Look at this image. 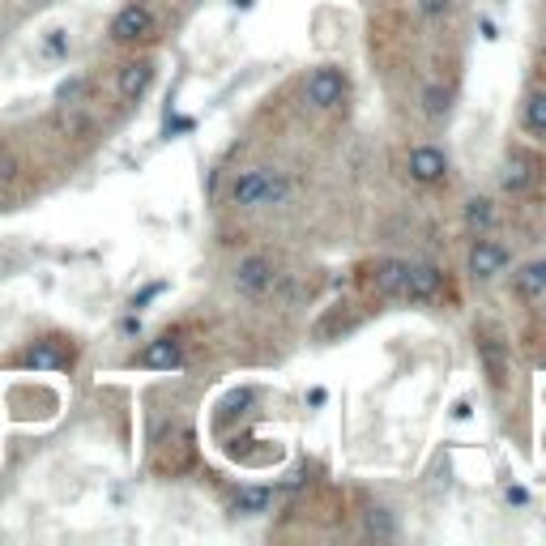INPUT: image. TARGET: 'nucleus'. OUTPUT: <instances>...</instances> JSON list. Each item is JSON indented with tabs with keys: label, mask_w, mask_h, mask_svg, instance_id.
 I'll use <instances>...</instances> for the list:
<instances>
[{
	"label": "nucleus",
	"mask_w": 546,
	"mask_h": 546,
	"mask_svg": "<svg viewBox=\"0 0 546 546\" xmlns=\"http://www.w3.org/2000/svg\"><path fill=\"white\" fill-rule=\"evenodd\" d=\"M286 180L273 171H244L239 180L231 184V201L244 205V210H256V205H282L286 201Z\"/></svg>",
	"instance_id": "1"
},
{
	"label": "nucleus",
	"mask_w": 546,
	"mask_h": 546,
	"mask_svg": "<svg viewBox=\"0 0 546 546\" xmlns=\"http://www.w3.org/2000/svg\"><path fill=\"white\" fill-rule=\"evenodd\" d=\"M154 30H158V22H154V13L146 5H124L116 18H111L107 35H111V43H120V47H137V43H150Z\"/></svg>",
	"instance_id": "2"
},
{
	"label": "nucleus",
	"mask_w": 546,
	"mask_h": 546,
	"mask_svg": "<svg viewBox=\"0 0 546 546\" xmlns=\"http://www.w3.org/2000/svg\"><path fill=\"white\" fill-rule=\"evenodd\" d=\"M13 363L35 367V372H64V367H73V346L64 337H39V342H30V350L13 355Z\"/></svg>",
	"instance_id": "3"
},
{
	"label": "nucleus",
	"mask_w": 546,
	"mask_h": 546,
	"mask_svg": "<svg viewBox=\"0 0 546 546\" xmlns=\"http://www.w3.org/2000/svg\"><path fill=\"white\" fill-rule=\"evenodd\" d=\"M346 94V77L342 69H333V64H320V69H312L308 77V103L312 107H337Z\"/></svg>",
	"instance_id": "4"
},
{
	"label": "nucleus",
	"mask_w": 546,
	"mask_h": 546,
	"mask_svg": "<svg viewBox=\"0 0 546 546\" xmlns=\"http://www.w3.org/2000/svg\"><path fill=\"white\" fill-rule=\"evenodd\" d=\"M141 367H150V372H171V367H180L184 363V342L175 333H163V337H154V342L137 355Z\"/></svg>",
	"instance_id": "5"
},
{
	"label": "nucleus",
	"mask_w": 546,
	"mask_h": 546,
	"mask_svg": "<svg viewBox=\"0 0 546 546\" xmlns=\"http://www.w3.org/2000/svg\"><path fill=\"white\" fill-rule=\"evenodd\" d=\"M440 286H444V273L436 265H410L406 269V282H401V299L427 303V299L440 295Z\"/></svg>",
	"instance_id": "6"
},
{
	"label": "nucleus",
	"mask_w": 546,
	"mask_h": 546,
	"mask_svg": "<svg viewBox=\"0 0 546 546\" xmlns=\"http://www.w3.org/2000/svg\"><path fill=\"white\" fill-rule=\"evenodd\" d=\"M150 82H154V60H128L124 69H120V77H116V90H120V99H128V103H137L141 94L150 90Z\"/></svg>",
	"instance_id": "7"
},
{
	"label": "nucleus",
	"mask_w": 546,
	"mask_h": 546,
	"mask_svg": "<svg viewBox=\"0 0 546 546\" xmlns=\"http://www.w3.org/2000/svg\"><path fill=\"white\" fill-rule=\"evenodd\" d=\"M269 282H273V265L265 261V256H248V261H239L235 286H239L244 295H265Z\"/></svg>",
	"instance_id": "8"
},
{
	"label": "nucleus",
	"mask_w": 546,
	"mask_h": 546,
	"mask_svg": "<svg viewBox=\"0 0 546 546\" xmlns=\"http://www.w3.org/2000/svg\"><path fill=\"white\" fill-rule=\"evenodd\" d=\"M444 171H448V158H444L436 146H414V150H410V175H414L419 184L444 180Z\"/></svg>",
	"instance_id": "9"
},
{
	"label": "nucleus",
	"mask_w": 546,
	"mask_h": 546,
	"mask_svg": "<svg viewBox=\"0 0 546 546\" xmlns=\"http://www.w3.org/2000/svg\"><path fill=\"white\" fill-rule=\"evenodd\" d=\"M504 265H508V248H500V244H491V239H478L474 244V252H470V273L474 278H495V273H504Z\"/></svg>",
	"instance_id": "10"
},
{
	"label": "nucleus",
	"mask_w": 546,
	"mask_h": 546,
	"mask_svg": "<svg viewBox=\"0 0 546 546\" xmlns=\"http://www.w3.org/2000/svg\"><path fill=\"white\" fill-rule=\"evenodd\" d=\"M406 261H380L376 273H372V286H376V295H401V282H406Z\"/></svg>",
	"instance_id": "11"
},
{
	"label": "nucleus",
	"mask_w": 546,
	"mask_h": 546,
	"mask_svg": "<svg viewBox=\"0 0 546 546\" xmlns=\"http://www.w3.org/2000/svg\"><path fill=\"white\" fill-rule=\"evenodd\" d=\"M529 184H534V163L517 150V154H508V163H504V188L508 192H525Z\"/></svg>",
	"instance_id": "12"
},
{
	"label": "nucleus",
	"mask_w": 546,
	"mask_h": 546,
	"mask_svg": "<svg viewBox=\"0 0 546 546\" xmlns=\"http://www.w3.org/2000/svg\"><path fill=\"white\" fill-rule=\"evenodd\" d=\"M273 495L265 487H239L235 491V512L239 517H261V512H269Z\"/></svg>",
	"instance_id": "13"
},
{
	"label": "nucleus",
	"mask_w": 546,
	"mask_h": 546,
	"mask_svg": "<svg viewBox=\"0 0 546 546\" xmlns=\"http://www.w3.org/2000/svg\"><path fill=\"white\" fill-rule=\"evenodd\" d=\"M517 291L525 299H542L546 295V261H529L521 273H517Z\"/></svg>",
	"instance_id": "14"
},
{
	"label": "nucleus",
	"mask_w": 546,
	"mask_h": 546,
	"mask_svg": "<svg viewBox=\"0 0 546 546\" xmlns=\"http://www.w3.org/2000/svg\"><path fill=\"white\" fill-rule=\"evenodd\" d=\"M525 128L534 137H546V94H534V99L525 103Z\"/></svg>",
	"instance_id": "15"
},
{
	"label": "nucleus",
	"mask_w": 546,
	"mask_h": 546,
	"mask_svg": "<svg viewBox=\"0 0 546 546\" xmlns=\"http://www.w3.org/2000/svg\"><path fill=\"white\" fill-rule=\"evenodd\" d=\"M465 227H470V231H487L491 227V201L487 197H474L470 205H465Z\"/></svg>",
	"instance_id": "16"
},
{
	"label": "nucleus",
	"mask_w": 546,
	"mask_h": 546,
	"mask_svg": "<svg viewBox=\"0 0 546 546\" xmlns=\"http://www.w3.org/2000/svg\"><path fill=\"white\" fill-rule=\"evenodd\" d=\"M423 103H427V116H444V111H448V90H440V86H427Z\"/></svg>",
	"instance_id": "17"
},
{
	"label": "nucleus",
	"mask_w": 546,
	"mask_h": 546,
	"mask_svg": "<svg viewBox=\"0 0 546 546\" xmlns=\"http://www.w3.org/2000/svg\"><path fill=\"white\" fill-rule=\"evenodd\" d=\"M163 291H167V282H150V286H141V291L133 295V303H128V308L141 312V308H146V303H154V299L163 295Z\"/></svg>",
	"instance_id": "18"
},
{
	"label": "nucleus",
	"mask_w": 546,
	"mask_h": 546,
	"mask_svg": "<svg viewBox=\"0 0 546 546\" xmlns=\"http://www.w3.org/2000/svg\"><path fill=\"white\" fill-rule=\"evenodd\" d=\"M43 56H64V30H52V35H47V43H43Z\"/></svg>",
	"instance_id": "19"
},
{
	"label": "nucleus",
	"mask_w": 546,
	"mask_h": 546,
	"mask_svg": "<svg viewBox=\"0 0 546 546\" xmlns=\"http://www.w3.org/2000/svg\"><path fill=\"white\" fill-rule=\"evenodd\" d=\"M372 529H380V534H393V521L384 517V508H376V512H372Z\"/></svg>",
	"instance_id": "20"
},
{
	"label": "nucleus",
	"mask_w": 546,
	"mask_h": 546,
	"mask_svg": "<svg viewBox=\"0 0 546 546\" xmlns=\"http://www.w3.org/2000/svg\"><path fill=\"white\" fill-rule=\"evenodd\" d=\"M508 504H529V491L525 487H508Z\"/></svg>",
	"instance_id": "21"
},
{
	"label": "nucleus",
	"mask_w": 546,
	"mask_h": 546,
	"mask_svg": "<svg viewBox=\"0 0 546 546\" xmlns=\"http://www.w3.org/2000/svg\"><path fill=\"white\" fill-rule=\"evenodd\" d=\"M444 9H448V0H423V13H431V18L444 13Z\"/></svg>",
	"instance_id": "22"
},
{
	"label": "nucleus",
	"mask_w": 546,
	"mask_h": 546,
	"mask_svg": "<svg viewBox=\"0 0 546 546\" xmlns=\"http://www.w3.org/2000/svg\"><path fill=\"white\" fill-rule=\"evenodd\" d=\"M453 419H470V401H457V406H453Z\"/></svg>",
	"instance_id": "23"
},
{
	"label": "nucleus",
	"mask_w": 546,
	"mask_h": 546,
	"mask_svg": "<svg viewBox=\"0 0 546 546\" xmlns=\"http://www.w3.org/2000/svg\"><path fill=\"white\" fill-rule=\"evenodd\" d=\"M235 9H252V0H235Z\"/></svg>",
	"instance_id": "24"
}]
</instances>
